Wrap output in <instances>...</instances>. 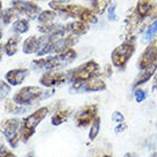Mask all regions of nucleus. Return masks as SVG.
<instances>
[{
    "instance_id": "obj_11",
    "label": "nucleus",
    "mask_w": 157,
    "mask_h": 157,
    "mask_svg": "<svg viewBox=\"0 0 157 157\" xmlns=\"http://www.w3.org/2000/svg\"><path fill=\"white\" fill-rule=\"evenodd\" d=\"M134 10L144 20L157 18V2L154 0H139Z\"/></svg>"
},
{
    "instance_id": "obj_22",
    "label": "nucleus",
    "mask_w": 157,
    "mask_h": 157,
    "mask_svg": "<svg viewBox=\"0 0 157 157\" xmlns=\"http://www.w3.org/2000/svg\"><path fill=\"white\" fill-rule=\"evenodd\" d=\"M110 4L111 0H92V10L95 14H103Z\"/></svg>"
},
{
    "instance_id": "obj_28",
    "label": "nucleus",
    "mask_w": 157,
    "mask_h": 157,
    "mask_svg": "<svg viewBox=\"0 0 157 157\" xmlns=\"http://www.w3.org/2000/svg\"><path fill=\"white\" fill-rule=\"evenodd\" d=\"M5 109L7 113H22L24 111V108H22V105L15 103L13 100H7L6 101V105H5Z\"/></svg>"
},
{
    "instance_id": "obj_2",
    "label": "nucleus",
    "mask_w": 157,
    "mask_h": 157,
    "mask_svg": "<svg viewBox=\"0 0 157 157\" xmlns=\"http://www.w3.org/2000/svg\"><path fill=\"white\" fill-rule=\"evenodd\" d=\"M101 72V68L99 63L95 61H91L84 63L82 66L75 68L74 70L69 71V82L72 83L74 88L77 91L80 85L86 83L91 79L99 77Z\"/></svg>"
},
{
    "instance_id": "obj_39",
    "label": "nucleus",
    "mask_w": 157,
    "mask_h": 157,
    "mask_svg": "<svg viewBox=\"0 0 157 157\" xmlns=\"http://www.w3.org/2000/svg\"><path fill=\"white\" fill-rule=\"evenodd\" d=\"M1 38H2V29L0 28V39H1Z\"/></svg>"
},
{
    "instance_id": "obj_9",
    "label": "nucleus",
    "mask_w": 157,
    "mask_h": 157,
    "mask_svg": "<svg viewBox=\"0 0 157 157\" xmlns=\"http://www.w3.org/2000/svg\"><path fill=\"white\" fill-rule=\"evenodd\" d=\"M12 7L17 10L18 14H23L26 17L35 20L39 16L40 7L33 1H26V0H13Z\"/></svg>"
},
{
    "instance_id": "obj_38",
    "label": "nucleus",
    "mask_w": 157,
    "mask_h": 157,
    "mask_svg": "<svg viewBox=\"0 0 157 157\" xmlns=\"http://www.w3.org/2000/svg\"><path fill=\"white\" fill-rule=\"evenodd\" d=\"M2 2H1V0H0V16H1V14H2Z\"/></svg>"
},
{
    "instance_id": "obj_14",
    "label": "nucleus",
    "mask_w": 157,
    "mask_h": 157,
    "mask_svg": "<svg viewBox=\"0 0 157 157\" xmlns=\"http://www.w3.org/2000/svg\"><path fill=\"white\" fill-rule=\"evenodd\" d=\"M29 75V70L25 68H18V69H12L7 71V74L5 75V79L6 82L12 85V86H16L20 85L24 82L25 77Z\"/></svg>"
},
{
    "instance_id": "obj_29",
    "label": "nucleus",
    "mask_w": 157,
    "mask_h": 157,
    "mask_svg": "<svg viewBox=\"0 0 157 157\" xmlns=\"http://www.w3.org/2000/svg\"><path fill=\"white\" fill-rule=\"evenodd\" d=\"M10 88H12V85H9L4 80H0V101L4 100L5 98L8 95Z\"/></svg>"
},
{
    "instance_id": "obj_23",
    "label": "nucleus",
    "mask_w": 157,
    "mask_h": 157,
    "mask_svg": "<svg viewBox=\"0 0 157 157\" xmlns=\"http://www.w3.org/2000/svg\"><path fill=\"white\" fill-rule=\"evenodd\" d=\"M29 29H30V24H29V21H28V20L21 18V20H16V21L13 23V30L15 31L17 35L25 33V32L29 31Z\"/></svg>"
},
{
    "instance_id": "obj_40",
    "label": "nucleus",
    "mask_w": 157,
    "mask_h": 157,
    "mask_svg": "<svg viewBox=\"0 0 157 157\" xmlns=\"http://www.w3.org/2000/svg\"><path fill=\"white\" fill-rule=\"evenodd\" d=\"M150 157H157V151H156V153L151 154V156H150Z\"/></svg>"
},
{
    "instance_id": "obj_33",
    "label": "nucleus",
    "mask_w": 157,
    "mask_h": 157,
    "mask_svg": "<svg viewBox=\"0 0 157 157\" xmlns=\"http://www.w3.org/2000/svg\"><path fill=\"white\" fill-rule=\"evenodd\" d=\"M0 157H17L14 153H12L9 149H7V147H5L1 151H0Z\"/></svg>"
},
{
    "instance_id": "obj_21",
    "label": "nucleus",
    "mask_w": 157,
    "mask_h": 157,
    "mask_svg": "<svg viewBox=\"0 0 157 157\" xmlns=\"http://www.w3.org/2000/svg\"><path fill=\"white\" fill-rule=\"evenodd\" d=\"M38 44H39V37H36V36L29 37L23 43V53H25V54H33V53H36L37 48H38Z\"/></svg>"
},
{
    "instance_id": "obj_13",
    "label": "nucleus",
    "mask_w": 157,
    "mask_h": 157,
    "mask_svg": "<svg viewBox=\"0 0 157 157\" xmlns=\"http://www.w3.org/2000/svg\"><path fill=\"white\" fill-rule=\"evenodd\" d=\"M78 40V37L74 35H68V36H62V37H56L54 39V43H53V47H52V53H62L66 52L70 48H72L76 43Z\"/></svg>"
},
{
    "instance_id": "obj_4",
    "label": "nucleus",
    "mask_w": 157,
    "mask_h": 157,
    "mask_svg": "<svg viewBox=\"0 0 157 157\" xmlns=\"http://www.w3.org/2000/svg\"><path fill=\"white\" fill-rule=\"evenodd\" d=\"M77 56V53L74 48H70L66 52L59 53L56 55H52V56L41 57L38 60H33V64L38 68L46 70H54L60 67L67 66L74 61Z\"/></svg>"
},
{
    "instance_id": "obj_36",
    "label": "nucleus",
    "mask_w": 157,
    "mask_h": 157,
    "mask_svg": "<svg viewBox=\"0 0 157 157\" xmlns=\"http://www.w3.org/2000/svg\"><path fill=\"white\" fill-rule=\"evenodd\" d=\"M124 157H138V155L134 153H126L124 155Z\"/></svg>"
},
{
    "instance_id": "obj_25",
    "label": "nucleus",
    "mask_w": 157,
    "mask_h": 157,
    "mask_svg": "<svg viewBox=\"0 0 157 157\" xmlns=\"http://www.w3.org/2000/svg\"><path fill=\"white\" fill-rule=\"evenodd\" d=\"M56 17V12L53 9H48V10H44L40 12L39 16H38V21L39 23H52Z\"/></svg>"
},
{
    "instance_id": "obj_19",
    "label": "nucleus",
    "mask_w": 157,
    "mask_h": 157,
    "mask_svg": "<svg viewBox=\"0 0 157 157\" xmlns=\"http://www.w3.org/2000/svg\"><path fill=\"white\" fill-rule=\"evenodd\" d=\"M20 43H21V37H20V35L12 36V37L7 40V43L4 45L5 53H6L8 56H13L14 54L17 52L18 44H20Z\"/></svg>"
},
{
    "instance_id": "obj_15",
    "label": "nucleus",
    "mask_w": 157,
    "mask_h": 157,
    "mask_svg": "<svg viewBox=\"0 0 157 157\" xmlns=\"http://www.w3.org/2000/svg\"><path fill=\"white\" fill-rule=\"evenodd\" d=\"M55 38H56V36L53 35H44L43 37H39V44H38V48H37L36 54L38 56L51 54L52 53L53 43H54Z\"/></svg>"
},
{
    "instance_id": "obj_27",
    "label": "nucleus",
    "mask_w": 157,
    "mask_h": 157,
    "mask_svg": "<svg viewBox=\"0 0 157 157\" xmlns=\"http://www.w3.org/2000/svg\"><path fill=\"white\" fill-rule=\"evenodd\" d=\"M100 126H101V119L100 117H96L93 123L91 124V130H90V133H88V138H90V141H93L95 140V138L98 136L99 132H100Z\"/></svg>"
},
{
    "instance_id": "obj_42",
    "label": "nucleus",
    "mask_w": 157,
    "mask_h": 157,
    "mask_svg": "<svg viewBox=\"0 0 157 157\" xmlns=\"http://www.w3.org/2000/svg\"><path fill=\"white\" fill-rule=\"evenodd\" d=\"M101 157H113V156H110V155H105V156H101Z\"/></svg>"
},
{
    "instance_id": "obj_31",
    "label": "nucleus",
    "mask_w": 157,
    "mask_h": 157,
    "mask_svg": "<svg viewBox=\"0 0 157 157\" xmlns=\"http://www.w3.org/2000/svg\"><path fill=\"white\" fill-rule=\"evenodd\" d=\"M108 18L110 21H116L117 20V15H116V6L111 5L108 8Z\"/></svg>"
},
{
    "instance_id": "obj_1",
    "label": "nucleus",
    "mask_w": 157,
    "mask_h": 157,
    "mask_svg": "<svg viewBox=\"0 0 157 157\" xmlns=\"http://www.w3.org/2000/svg\"><path fill=\"white\" fill-rule=\"evenodd\" d=\"M49 7L53 10L59 12L62 15L70 16V17H77L80 21L86 22L87 24H95L98 22L96 14L92 9H88L84 6H80V5H70L53 0L49 2Z\"/></svg>"
},
{
    "instance_id": "obj_3",
    "label": "nucleus",
    "mask_w": 157,
    "mask_h": 157,
    "mask_svg": "<svg viewBox=\"0 0 157 157\" xmlns=\"http://www.w3.org/2000/svg\"><path fill=\"white\" fill-rule=\"evenodd\" d=\"M48 108L47 107H41L39 109H37L36 111L29 115L28 117H25L23 121H21V127H20V138L23 142L29 141L32 135L35 134L36 128L39 125L40 123L45 119V117L48 113Z\"/></svg>"
},
{
    "instance_id": "obj_5",
    "label": "nucleus",
    "mask_w": 157,
    "mask_h": 157,
    "mask_svg": "<svg viewBox=\"0 0 157 157\" xmlns=\"http://www.w3.org/2000/svg\"><path fill=\"white\" fill-rule=\"evenodd\" d=\"M53 93L54 90H51L49 93H46L38 86H25L14 94L13 101L20 105H29L37 101L47 99L53 95Z\"/></svg>"
},
{
    "instance_id": "obj_7",
    "label": "nucleus",
    "mask_w": 157,
    "mask_h": 157,
    "mask_svg": "<svg viewBox=\"0 0 157 157\" xmlns=\"http://www.w3.org/2000/svg\"><path fill=\"white\" fill-rule=\"evenodd\" d=\"M21 121L18 118H6L0 123V133L4 135L9 144L15 148L20 142Z\"/></svg>"
},
{
    "instance_id": "obj_6",
    "label": "nucleus",
    "mask_w": 157,
    "mask_h": 157,
    "mask_svg": "<svg viewBox=\"0 0 157 157\" xmlns=\"http://www.w3.org/2000/svg\"><path fill=\"white\" fill-rule=\"evenodd\" d=\"M135 46L133 40H124L123 44L115 48L111 53V62L117 69H124L128 60L134 54Z\"/></svg>"
},
{
    "instance_id": "obj_34",
    "label": "nucleus",
    "mask_w": 157,
    "mask_h": 157,
    "mask_svg": "<svg viewBox=\"0 0 157 157\" xmlns=\"http://www.w3.org/2000/svg\"><path fill=\"white\" fill-rule=\"evenodd\" d=\"M125 128H126V124H124V122L119 123L117 126L115 127V132H116V133H121V132L125 131Z\"/></svg>"
},
{
    "instance_id": "obj_16",
    "label": "nucleus",
    "mask_w": 157,
    "mask_h": 157,
    "mask_svg": "<svg viewBox=\"0 0 157 157\" xmlns=\"http://www.w3.org/2000/svg\"><path fill=\"white\" fill-rule=\"evenodd\" d=\"M156 70H157V63L140 70V74L138 75V77L135 78L134 83H133V87L136 88L138 86H140V85H142V84L147 83L148 80H150L151 77L156 72Z\"/></svg>"
},
{
    "instance_id": "obj_35",
    "label": "nucleus",
    "mask_w": 157,
    "mask_h": 157,
    "mask_svg": "<svg viewBox=\"0 0 157 157\" xmlns=\"http://www.w3.org/2000/svg\"><path fill=\"white\" fill-rule=\"evenodd\" d=\"M5 52V47H4V45H1L0 44V61L2 60V54H4Z\"/></svg>"
},
{
    "instance_id": "obj_12",
    "label": "nucleus",
    "mask_w": 157,
    "mask_h": 157,
    "mask_svg": "<svg viewBox=\"0 0 157 157\" xmlns=\"http://www.w3.org/2000/svg\"><path fill=\"white\" fill-rule=\"evenodd\" d=\"M155 63H157V40H151L149 43L148 47L141 54L138 61V67L141 70Z\"/></svg>"
},
{
    "instance_id": "obj_32",
    "label": "nucleus",
    "mask_w": 157,
    "mask_h": 157,
    "mask_svg": "<svg viewBox=\"0 0 157 157\" xmlns=\"http://www.w3.org/2000/svg\"><path fill=\"white\" fill-rule=\"evenodd\" d=\"M111 118H113V122H117V123H123L124 122V115H123L122 113H119V111H115V113H113V116H111Z\"/></svg>"
},
{
    "instance_id": "obj_10",
    "label": "nucleus",
    "mask_w": 157,
    "mask_h": 157,
    "mask_svg": "<svg viewBox=\"0 0 157 157\" xmlns=\"http://www.w3.org/2000/svg\"><path fill=\"white\" fill-rule=\"evenodd\" d=\"M67 80H69V71L63 72V71L49 70L47 72L43 74V76L39 79V83L45 87H54V86H59L61 84L66 83Z\"/></svg>"
},
{
    "instance_id": "obj_41",
    "label": "nucleus",
    "mask_w": 157,
    "mask_h": 157,
    "mask_svg": "<svg viewBox=\"0 0 157 157\" xmlns=\"http://www.w3.org/2000/svg\"><path fill=\"white\" fill-rule=\"evenodd\" d=\"M56 1H60V2H67V1H69V0H56Z\"/></svg>"
},
{
    "instance_id": "obj_26",
    "label": "nucleus",
    "mask_w": 157,
    "mask_h": 157,
    "mask_svg": "<svg viewBox=\"0 0 157 157\" xmlns=\"http://www.w3.org/2000/svg\"><path fill=\"white\" fill-rule=\"evenodd\" d=\"M17 15H18L17 10H16V9H14L13 7H12V8L5 9L0 17H1V21L4 22V24H9V23L12 22L14 18L17 16Z\"/></svg>"
},
{
    "instance_id": "obj_20",
    "label": "nucleus",
    "mask_w": 157,
    "mask_h": 157,
    "mask_svg": "<svg viewBox=\"0 0 157 157\" xmlns=\"http://www.w3.org/2000/svg\"><path fill=\"white\" fill-rule=\"evenodd\" d=\"M70 115H71V110L70 109H61L57 110L54 113L52 116V124L54 126H59L63 123H66L69 119Z\"/></svg>"
},
{
    "instance_id": "obj_37",
    "label": "nucleus",
    "mask_w": 157,
    "mask_h": 157,
    "mask_svg": "<svg viewBox=\"0 0 157 157\" xmlns=\"http://www.w3.org/2000/svg\"><path fill=\"white\" fill-rule=\"evenodd\" d=\"M5 147H6V146H5L4 141H2V139L0 138V151H1V150H2V149L5 148Z\"/></svg>"
},
{
    "instance_id": "obj_24",
    "label": "nucleus",
    "mask_w": 157,
    "mask_h": 157,
    "mask_svg": "<svg viewBox=\"0 0 157 157\" xmlns=\"http://www.w3.org/2000/svg\"><path fill=\"white\" fill-rule=\"evenodd\" d=\"M156 33H157V18L154 20L153 22L147 26V29L144 31V43H150L154 39V37H155Z\"/></svg>"
},
{
    "instance_id": "obj_8",
    "label": "nucleus",
    "mask_w": 157,
    "mask_h": 157,
    "mask_svg": "<svg viewBox=\"0 0 157 157\" xmlns=\"http://www.w3.org/2000/svg\"><path fill=\"white\" fill-rule=\"evenodd\" d=\"M98 117V105H87L79 110L76 117L75 123L77 127H87L91 125L93 121Z\"/></svg>"
},
{
    "instance_id": "obj_17",
    "label": "nucleus",
    "mask_w": 157,
    "mask_h": 157,
    "mask_svg": "<svg viewBox=\"0 0 157 157\" xmlns=\"http://www.w3.org/2000/svg\"><path fill=\"white\" fill-rule=\"evenodd\" d=\"M107 85H105V80H102L99 77L88 80L86 83H84L83 85H80L77 91H84V92H101L105 91Z\"/></svg>"
},
{
    "instance_id": "obj_18",
    "label": "nucleus",
    "mask_w": 157,
    "mask_h": 157,
    "mask_svg": "<svg viewBox=\"0 0 157 157\" xmlns=\"http://www.w3.org/2000/svg\"><path fill=\"white\" fill-rule=\"evenodd\" d=\"M67 32L74 36H83L88 31V24L84 21H72L66 25Z\"/></svg>"
},
{
    "instance_id": "obj_30",
    "label": "nucleus",
    "mask_w": 157,
    "mask_h": 157,
    "mask_svg": "<svg viewBox=\"0 0 157 157\" xmlns=\"http://www.w3.org/2000/svg\"><path fill=\"white\" fill-rule=\"evenodd\" d=\"M146 98H147V94H146V92L144 90H141V88H136L134 91V99L136 102H142V101L146 100Z\"/></svg>"
}]
</instances>
